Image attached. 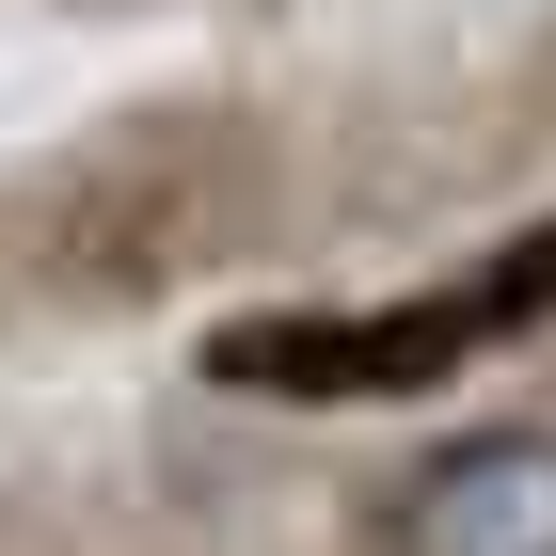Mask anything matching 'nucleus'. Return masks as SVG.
Listing matches in <instances>:
<instances>
[{
  "instance_id": "1",
  "label": "nucleus",
  "mask_w": 556,
  "mask_h": 556,
  "mask_svg": "<svg viewBox=\"0 0 556 556\" xmlns=\"http://www.w3.org/2000/svg\"><path fill=\"white\" fill-rule=\"evenodd\" d=\"M302 223V128L239 80H160L0 175V318L112 334L239 287Z\"/></svg>"
},
{
  "instance_id": "2",
  "label": "nucleus",
  "mask_w": 556,
  "mask_h": 556,
  "mask_svg": "<svg viewBox=\"0 0 556 556\" xmlns=\"http://www.w3.org/2000/svg\"><path fill=\"white\" fill-rule=\"evenodd\" d=\"M556 334V191H525V223H493L477 255L414 270V287L366 302H255V318H207V397H270V414H382L493 366V350Z\"/></svg>"
},
{
  "instance_id": "3",
  "label": "nucleus",
  "mask_w": 556,
  "mask_h": 556,
  "mask_svg": "<svg viewBox=\"0 0 556 556\" xmlns=\"http://www.w3.org/2000/svg\"><path fill=\"white\" fill-rule=\"evenodd\" d=\"M350 556H556V382L462 414L397 477L350 493Z\"/></svg>"
},
{
  "instance_id": "4",
  "label": "nucleus",
  "mask_w": 556,
  "mask_h": 556,
  "mask_svg": "<svg viewBox=\"0 0 556 556\" xmlns=\"http://www.w3.org/2000/svg\"><path fill=\"white\" fill-rule=\"evenodd\" d=\"M477 175H556V33H525V64L477 80Z\"/></svg>"
},
{
  "instance_id": "5",
  "label": "nucleus",
  "mask_w": 556,
  "mask_h": 556,
  "mask_svg": "<svg viewBox=\"0 0 556 556\" xmlns=\"http://www.w3.org/2000/svg\"><path fill=\"white\" fill-rule=\"evenodd\" d=\"M48 16H143V0H48Z\"/></svg>"
}]
</instances>
